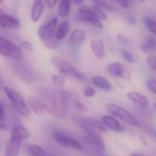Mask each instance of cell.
I'll use <instances>...</instances> for the list:
<instances>
[{
	"instance_id": "34",
	"label": "cell",
	"mask_w": 156,
	"mask_h": 156,
	"mask_svg": "<svg viewBox=\"0 0 156 156\" xmlns=\"http://www.w3.org/2000/svg\"><path fill=\"white\" fill-rule=\"evenodd\" d=\"M96 90L92 87H87L84 90V95L86 97V98H91V97H94L96 95Z\"/></svg>"
},
{
	"instance_id": "37",
	"label": "cell",
	"mask_w": 156,
	"mask_h": 156,
	"mask_svg": "<svg viewBox=\"0 0 156 156\" xmlns=\"http://www.w3.org/2000/svg\"><path fill=\"white\" fill-rule=\"evenodd\" d=\"M44 2H45V5H46L48 8L52 9V8H54V7L56 6L58 0H45Z\"/></svg>"
},
{
	"instance_id": "27",
	"label": "cell",
	"mask_w": 156,
	"mask_h": 156,
	"mask_svg": "<svg viewBox=\"0 0 156 156\" xmlns=\"http://www.w3.org/2000/svg\"><path fill=\"white\" fill-rule=\"evenodd\" d=\"M121 55H122L123 58L126 61H128L129 63H137L138 62V58L134 54H132L131 51H129V50L123 49L121 51Z\"/></svg>"
},
{
	"instance_id": "31",
	"label": "cell",
	"mask_w": 156,
	"mask_h": 156,
	"mask_svg": "<svg viewBox=\"0 0 156 156\" xmlns=\"http://www.w3.org/2000/svg\"><path fill=\"white\" fill-rule=\"evenodd\" d=\"M18 47L20 48L21 50H25V51H28V52H31L34 49L33 45L30 42H29V41H21L19 43Z\"/></svg>"
},
{
	"instance_id": "29",
	"label": "cell",
	"mask_w": 156,
	"mask_h": 156,
	"mask_svg": "<svg viewBox=\"0 0 156 156\" xmlns=\"http://www.w3.org/2000/svg\"><path fill=\"white\" fill-rule=\"evenodd\" d=\"M51 80H52V82H53L57 87L62 88V87L64 86V84H65V80H66V79L63 78V77H62V76L59 75V74H54V75L51 76Z\"/></svg>"
},
{
	"instance_id": "40",
	"label": "cell",
	"mask_w": 156,
	"mask_h": 156,
	"mask_svg": "<svg viewBox=\"0 0 156 156\" xmlns=\"http://www.w3.org/2000/svg\"><path fill=\"white\" fill-rule=\"evenodd\" d=\"M140 139H141V141H142L143 144H144L145 146H149V145H150V144H149V143H148V141L146 140V138H145L143 135H140Z\"/></svg>"
},
{
	"instance_id": "14",
	"label": "cell",
	"mask_w": 156,
	"mask_h": 156,
	"mask_svg": "<svg viewBox=\"0 0 156 156\" xmlns=\"http://www.w3.org/2000/svg\"><path fill=\"white\" fill-rule=\"evenodd\" d=\"M85 141L87 144H93L99 150L105 149V142L98 132H93V133H86V136L85 137Z\"/></svg>"
},
{
	"instance_id": "16",
	"label": "cell",
	"mask_w": 156,
	"mask_h": 156,
	"mask_svg": "<svg viewBox=\"0 0 156 156\" xmlns=\"http://www.w3.org/2000/svg\"><path fill=\"white\" fill-rule=\"evenodd\" d=\"M127 96H128L129 100L131 101H132L133 103H135L136 105H139L142 108H148L149 101L145 96L142 95L141 93L136 92V91H131L128 93Z\"/></svg>"
},
{
	"instance_id": "24",
	"label": "cell",
	"mask_w": 156,
	"mask_h": 156,
	"mask_svg": "<svg viewBox=\"0 0 156 156\" xmlns=\"http://www.w3.org/2000/svg\"><path fill=\"white\" fill-rule=\"evenodd\" d=\"M91 49L97 58H102L105 56V46L99 39H93L90 43Z\"/></svg>"
},
{
	"instance_id": "46",
	"label": "cell",
	"mask_w": 156,
	"mask_h": 156,
	"mask_svg": "<svg viewBox=\"0 0 156 156\" xmlns=\"http://www.w3.org/2000/svg\"><path fill=\"white\" fill-rule=\"evenodd\" d=\"M153 107H154V111L156 112V102H154V104H153Z\"/></svg>"
},
{
	"instance_id": "8",
	"label": "cell",
	"mask_w": 156,
	"mask_h": 156,
	"mask_svg": "<svg viewBox=\"0 0 156 156\" xmlns=\"http://www.w3.org/2000/svg\"><path fill=\"white\" fill-rule=\"evenodd\" d=\"M53 137L54 140L57 142V144H59L60 145L65 148H71L78 151L83 150V145L80 144V142L66 133L61 132H55L53 133Z\"/></svg>"
},
{
	"instance_id": "23",
	"label": "cell",
	"mask_w": 156,
	"mask_h": 156,
	"mask_svg": "<svg viewBox=\"0 0 156 156\" xmlns=\"http://www.w3.org/2000/svg\"><path fill=\"white\" fill-rule=\"evenodd\" d=\"M92 82L95 86L97 88L107 90V91H111L113 90V85L104 77L102 76H96L92 79Z\"/></svg>"
},
{
	"instance_id": "45",
	"label": "cell",
	"mask_w": 156,
	"mask_h": 156,
	"mask_svg": "<svg viewBox=\"0 0 156 156\" xmlns=\"http://www.w3.org/2000/svg\"><path fill=\"white\" fill-rule=\"evenodd\" d=\"M131 156H144L142 154H139V153H135V154H132Z\"/></svg>"
},
{
	"instance_id": "20",
	"label": "cell",
	"mask_w": 156,
	"mask_h": 156,
	"mask_svg": "<svg viewBox=\"0 0 156 156\" xmlns=\"http://www.w3.org/2000/svg\"><path fill=\"white\" fill-rule=\"evenodd\" d=\"M29 135H30L29 132L24 126L17 125V126H15V127L12 129L10 137L15 138V139H17V140L23 142L24 140L28 139V138L29 137Z\"/></svg>"
},
{
	"instance_id": "7",
	"label": "cell",
	"mask_w": 156,
	"mask_h": 156,
	"mask_svg": "<svg viewBox=\"0 0 156 156\" xmlns=\"http://www.w3.org/2000/svg\"><path fill=\"white\" fill-rule=\"evenodd\" d=\"M80 127L86 132V133L98 132V133H106L107 127L99 121L92 117H83L78 121Z\"/></svg>"
},
{
	"instance_id": "15",
	"label": "cell",
	"mask_w": 156,
	"mask_h": 156,
	"mask_svg": "<svg viewBox=\"0 0 156 156\" xmlns=\"http://www.w3.org/2000/svg\"><path fill=\"white\" fill-rule=\"evenodd\" d=\"M21 143V141L10 137L6 148V156H18Z\"/></svg>"
},
{
	"instance_id": "3",
	"label": "cell",
	"mask_w": 156,
	"mask_h": 156,
	"mask_svg": "<svg viewBox=\"0 0 156 156\" xmlns=\"http://www.w3.org/2000/svg\"><path fill=\"white\" fill-rule=\"evenodd\" d=\"M51 63L59 69V75L63 78H70L79 81H86V77L80 73L74 66L69 64L68 62L62 60L60 58H51Z\"/></svg>"
},
{
	"instance_id": "48",
	"label": "cell",
	"mask_w": 156,
	"mask_h": 156,
	"mask_svg": "<svg viewBox=\"0 0 156 156\" xmlns=\"http://www.w3.org/2000/svg\"><path fill=\"white\" fill-rule=\"evenodd\" d=\"M140 1H141V2H143V1H144V0H140Z\"/></svg>"
},
{
	"instance_id": "21",
	"label": "cell",
	"mask_w": 156,
	"mask_h": 156,
	"mask_svg": "<svg viewBox=\"0 0 156 156\" xmlns=\"http://www.w3.org/2000/svg\"><path fill=\"white\" fill-rule=\"evenodd\" d=\"M86 33L79 28L74 29L70 36V43L74 46H80L86 40Z\"/></svg>"
},
{
	"instance_id": "47",
	"label": "cell",
	"mask_w": 156,
	"mask_h": 156,
	"mask_svg": "<svg viewBox=\"0 0 156 156\" xmlns=\"http://www.w3.org/2000/svg\"><path fill=\"white\" fill-rule=\"evenodd\" d=\"M33 2H37V1H40V0H32Z\"/></svg>"
},
{
	"instance_id": "5",
	"label": "cell",
	"mask_w": 156,
	"mask_h": 156,
	"mask_svg": "<svg viewBox=\"0 0 156 156\" xmlns=\"http://www.w3.org/2000/svg\"><path fill=\"white\" fill-rule=\"evenodd\" d=\"M106 109L108 110V112L109 113H111L113 116L120 119L121 121H123L124 122L130 124V125H132V126H137L139 123H138V121L136 120V118L131 114L126 109L117 105V104H114V103H108L106 105Z\"/></svg>"
},
{
	"instance_id": "22",
	"label": "cell",
	"mask_w": 156,
	"mask_h": 156,
	"mask_svg": "<svg viewBox=\"0 0 156 156\" xmlns=\"http://www.w3.org/2000/svg\"><path fill=\"white\" fill-rule=\"evenodd\" d=\"M43 10H44V4L41 0L34 2L31 7V13H30L31 20L33 22H38L42 16Z\"/></svg>"
},
{
	"instance_id": "33",
	"label": "cell",
	"mask_w": 156,
	"mask_h": 156,
	"mask_svg": "<svg viewBox=\"0 0 156 156\" xmlns=\"http://www.w3.org/2000/svg\"><path fill=\"white\" fill-rule=\"evenodd\" d=\"M147 64H148L150 69L156 71V56L150 55L147 58Z\"/></svg>"
},
{
	"instance_id": "41",
	"label": "cell",
	"mask_w": 156,
	"mask_h": 156,
	"mask_svg": "<svg viewBox=\"0 0 156 156\" xmlns=\"http://www.w3.org/2000/svg\"><path fill=\"white\" fill-rule=\"evenodd\" d=\"M71 2H73L74 5H81L84 2V0H70Z\"/></svg>"
},
{
	"instance_id": "35",
	"label": "cell",
	"mask_w": 156,
	"mask_h": 156,
	"mask_svg": "<svg viewBox=\"0 0 156 156\" xmlns=\"http://www.w3.org/2000/svg\"><path fill=\"white\" fill-rule=\"evenodd\" d=\"M147 88L151 92L156 95V80H150L147 81Z\"/></svg>"
},
{
	"instance_id": "6",
	"label": "cell",
	"mask_w": 156,
	"mask_h": 156,
	"mask_svg": "<svg viewBox=\"0 0 156 156\" xmlns=\"http://www.w3.org/2000/svg\"><path fill=\"white\" fill-rule=\"evenodd\" d=\"M58 25V17H52L46 23H43L38 30V35L41 42L50 40L55 37V31Z\"/></svg>"
},
{
	"instance_id": "1",
	"label": "cell",
	"mask_w": 156,
	"mask_h": 156,
	"mask_svg": "<svg viewBox=\"0 0 156 156\" xmlns=\"http://www.w3.org/2000/svg\"><path fill=\"white\" fill-rule=\"evenodd\" d=\"M70 101L71 96L67 91L63 90H55L51 95V102L49 107V112L53 113L58 118H66Z\"/></svg>"
},
{
	"instance_id": "11",
	"label": "cell",
	"mask_w": 156,
	"mask_h": 156,
	"mask_svg": "<svg viewBox=\"0 0 156 156\" xmlns=\"http://www.w3.org/2000/svg\"><path fill=\"white\" fill-rule=\"evenodd\" d=\"M14 68V71L15 74L22 80L25 81L27 83H29L32 81L33 77H32V73L29 69V68L22 63H16L13 65Z\"/></svg>"
},
{
	"instance_id": "44",
	"label": "cell",
	"mask_w": 156,
	"mask_h": 156,
	"mask_svg": "<svg viewBox=\"0 0 156 156\" xmlns=\"http://www.w3.org/2000/svg\"><path fill=\"white\" fill-rule=\"evenodd\" d=\"M4 88V82H3V80H2V78H1V76H0V91H1V90Z\"/></svg>"
},
{
	"instance_id": "32",
	"label": "cell",
	"mask_w": 156,
	"mask_h": 156,
	"mask_svg": "<svg viewBox=\"0 0 156 156\" xmlns=\"http://www.w3.org/2000/svg\"><path fill=\"white\" fill-rule=\"evenodd\" d=\"M141 48H142L143 52L147 53V54H150V53H153V52L156 51V48L153 47L152 45H150V44H148L146 42H145V44L141 46Z\"/></svg>"
},
{
	"instance_id": "36",
	"label": "cell",
	"mask_w": 156,
	"mask_h": 156,
	"mask_svg": "<svg viewBox=\"0 0 156 156\" xmlns=\"http://www.w3.org/2000/svg\"><path fill=\"white\" fill-rule=\"evenodd\" d=\"M117 40H118L120 44H122V45H128V44L130 43L129 39H128L126 37H124L123 35H121V34H118V35H117Z\"/></svg>"
},
{
	"instance_id": "30",
	"label": "cell",
	"mask_w": 156,
	"mask_h": 156,
	"mask_svg": "<svg viewBox=\"0 0 156 156\" xmlns=\"http://www.w3.org/2000/svg\"><path fill=\"white\" fill-rule=\"evenodd\" d=\"M92 1L95 3V5L100 7V8L103 9V10H104V9L108 10V11H112V10H113L112 6H110V5L108 4V2H107L106 0H92Z\"/></svg>"
},
{
	"instance_id": "28",
	"label": "cell",
	"mask_w": 156,
	"mask_h": 156,
	"mask_svg": "<svg viewBox=\"0 0 156 156\" xmlns=\"http://www.w3.org/2000/svg\"><path fill=\"white\" fill-rule=\"evenodd\" d=\"M143 23L145 24V26L147 27V28L149 29L150 32H152L154 35L156 36V21L154 19H151L149 17H145L143 18Z\"/></svg>"
},
{
	"instance_id": "39",
	"label": "cell",
	"mask_w": 156,
	"mask_h": 156,
	"mask_svg": "<svg viewBox=\"0 0 156 156\" xmlns=\"http://www.w3.org/2000/svg\"><path fill=\"white\" fill-rule=\"evenodd\" d=\"M4 120H5V107L2 101H0V121H4Z\"/></svg>"
},
{
	"instance_id": "4",
	"label": "cell",
	"mask_w": 156,
	"mask_h": 156,
	"mask_svg": "<svg viewBox=\"0 0 156 156\" xmlns=\"http://www.w3.org/2000/svg\"><path fill=\"white\" fill-rule=\"evenodd\" d=\"M0 55L16 60L20 61L23 58V52L20 48L11 40L0 35Z\"/></svg>"
},
{
	"instance_id": "18",
	"label": "cell",
	"mask_w": 156,
	"mask_h": 156,
	"mask_svg": "<svg viewBox=\"0 0 156 156\" xmlns=\"http://www.w3.org/2000/svg\"><path fill=\"white\" fill-rule=\"evenodd\" d=\"M101 122L107 127L111 130H114L116 132H121L122 131V126L119 122V121L110 115H105L101 118Z\"/></svg>"
},
{
	"instance_id": "13",
	"label": "cell",
	"mask_w": 156,
	"mask_h": 156,
	"mask_svg": "<svg viewBox=\"0 0 156 156\" xmlns=\"http://www.w3.org/2000/svg\"><path fill=\"white\" fill-rule=\"evenodd\" d=\"M78 14H88L94 16H97L100 20H107V15L103 9L97 5L92 6H80L78 8Z\"/></svg>"
},
{
	"instance_id": "26",
	"label": "cell",
	"mask_w": 156,
	"mask_h": 156,
	"mask_svg": "<svg viewBox=\"0 0 156 156\" xmlns=\"http://www.w3.org/2000/svg\"><path fill=\"white\" fill-rule=\"evenodd\" d=\"M26 150H27L28 154L30 156H41L46 154L45 151L41 147L38 146L36 144H27L26 145Z\"/></svg>"
},
{
	"instance_id": "43",
	"label": "cell",
	"mask_w": 156,
	"mask_h": 156,
	"mask_svg": "<svg viewBox=\"0 0 156 156\" xmlns=\"http://www.w3.org/2000/svg\"><path fill=\"white\" fill-rule=\"evenodd\" d=\"M76 105H77V107H78L80 110H86V107H85L83 104L79 103V102H76Z\"/></svg>"
},
{
	"instance_id": "38",
	"label": "cell",
	"mask_w": 156,
	"mask_h": 156,
	"mask_svg": "<svg viewBox=\"0 0 156 156\" xmlns=\"http://www.w3.org/2000/svg\"><path fill=\"white\" fill-rule=\"evenodd\" d=\"M114 1L118 3L121 7H124V8H128L131 5L130 0H114Z\"/></svg>"
},
{
	"instance_id": "42",
	"label": "cell",
	"mask_w": 156,
	"mask_h": 156,
	"mask_svg": "<svg viewBox=\"0 0 156 156\" xmlns=\"http://www.w3.org/2000/svg\"><path fill=\"white\" fill-rule=\"evenodd\" d=\"M0 129H2V130L6 129V125L5 123V121H0Z\"/></svg>"
},
{
	"instance_id": "10",
	"label": "cell",
	"mask_w": 156,
	"mask_h": 156,
	"mask_svg": "<svg viewBox=\"0 0 156 156\" xmlns=\"http://www.w3.org/2000/svg\"><path fill=\"white\" fill-rule=\"evenodd\" d=\"M28 104L31 111L37 115H43L45 112H49V106L40 98L36 96H29L28 98Z\"/></svg>"
},
{
	"instance_id": "17",
	"label": "cell",
	"mask_w": 156,
	"mask_h": 156,
	"mask_svg": "<svg viewBox=\"0 0 156 156\" xmlns=\"http://www.w3.org/2000/svg\"><path fill=\"white\" fill-rule=\"evenodd\" d=\"M70 30V23L68 20L66 19H63L62 20L58 25H57V27H56V31H55V37L57 40H63L66 35L68 34Z\"/></svg>"
},
{
	"instance_id": "49",
	"label": "cell",
	"mask_w": 156,
	"mask_h": 156,
	"mask_svg": "<svg viewBox=\"0 0 156 156\" xmlns=\"http://www.w3.org/2000/svg\"><path fill=\"white\" fill-rule=\"evenodd\" d=\"M41 156H47V154H44V155H41Z\"/></svg>"
},
{
	"instance_id": "2",
	"label": "cell",
	"mask_w": 156,
	"mask_h": 156,
	"mask_svg": "<svg viewBox=\"0 0 156 156\" xmlns=\"http://www.w3.org/2000/svg\"><path fill=\"white\" fill-rule=\"evenodd\" d=\"M3 90H4V92L6 93V97L10 101L14 110L20 116L29 117L30 115V110L29 108V105L25 101L23 96L18 91H17L9 87H6V86H4Z\"/></svg>"
},
{
	"instance_id": "25",
	"label": "cell",
	"mask_w": 156,
	"mask_h": 156,
	"mask_svg": "<svg viewBox=\"0 0 156 156\" xmlns=\"http://www.w3.org/2000/svg\"><path fill=\"white\" fill-rule=\"evenodd\" d=\"M70 12H71V1L61 0L58 5V16L60 17L65 18L70 15Z\"/></svg>"
},
{
	"instance_id": "50",
	"label": "cell",
	"mask_w": 156,
	"mask_h": 156,
	"mask_svg": "<svg viewBox=\"0 0 156 156\" xmlns=\"http://www.w3.org/2000/svg\"><path fill=\"white\" fill-rule=\"evenodd\" d=\"M0 12H2V11H1V9H0Z\"/></svg>"
},
{
	"instance_id": "12",
	"label": "cell",
	"mask_w": 156,
	"mask_h": 156,
	"mask_svg": "<svg viewBox=\"0 0 156 156\" xmlns=\"http://www.w3.org/2000/svg\"><path fill=\"white\" fill-rule=\"evenodd\" d=\"M0 27L6 29L18 30L20 28V22L16 17L0 12Z\"/></svg>"
},
{
	"instance_id": "19",
	"label": "cell",
	"mask_w": 156,
	"mask_h": 156,
	"mask_svg": "<svg viewBox=\"0 0 156 156\" xmlns=\"http://www.w3.org/2000/svg\"><path fill=\"white\" fill-rule=\"evenodd\" d=\"M78 19H79V21H81L83 23L94 26L96 27H99V28L103 27V24H102L101 20L99 18H97V16H91L88 14H79Z\"/></svg>"
},
{
	"instance_id": "9",
	"label": "cell",
	"mask_w": 156,
	"mask_h": 156,
	"mask_svg": "<svg viewBox=\"0 0 156 156\" xmlns=\"http://www.w3.org/2000/svg\"><path fill=\"white\" fill-rule=\"evenodd\" d=\"M108 72L114 77L121 78L125 80H130L131 78L130 69L120 62H113L107 68Z\"/></svg>"
}]
</instances>
